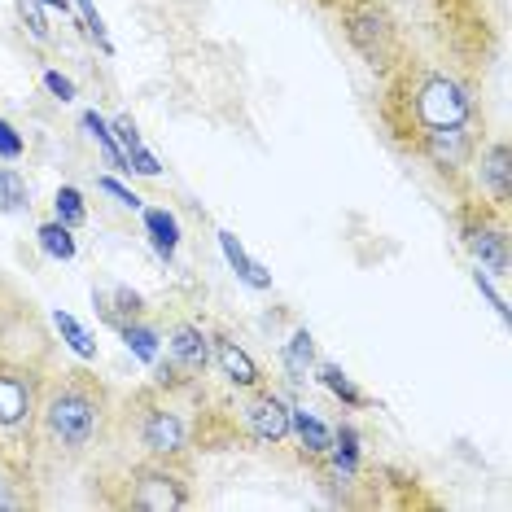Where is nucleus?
<instances>
[{
  "instance_id": "obj_1",
  "label": "nucleus",
  "mask_w": 512,
  "mask_h": 512,
  "mask_svg": "<svg viewBox=\"0 0 512 512\" xmlns=\"http://www.w3.org/2000/svg\"><path fill=\"white\" fill-rule=\"evenodd\" d=\"M386 88V127L416 154L425 136L451 132V127H473V101L464 97L456 79L442 71H421V66L403 62L390 71Z\"/></svg>"
},
{
  "instance_id": "obj_2",
  "label": "nucleus",
  "mask_w": 512,
  "mask_h": 512,
  "mask_svg": "<svg viewBox=\"0 0 512 512\" xmlns=\"http://www.w3.org/2000/svg\"><path fill=\"white\" fill-rule=\"evenodd\" d=\"M110 421V394L88 368H62L44 377L40 416H36V442L53 456L75 460L84 456L101 429Z\"/></svg>"
},
{
  "instance_id": "obj_3",
  "label": "nucleus",
  "mask_w": 512,
  "mask_h": 512,
  "mask_svg": "<svg viewBox=\"0 0 512 512\" xmlns=\"http://www.w3.org/2000/svg\"><path fill=\"white\" fill-rule=\"evenodd\" d=\"M40 394H44V377L36 364L0 355V451L9 460H14L18 447L36 442Z\"/></svg>"
},
{
  "instance_id": "obj_4",
  "label": "nucleus",
  "mask_w": 512,
  "mask_h": 512,
  "mask_svg": "<svg viewBox=\"0 0 512 512\" xmlns=\"http://www.w3.org/2000/svg\"><path fill=\"white\" fill-rule=\"evenodd\" d=\"M337 14H342V31H346V40H351V49L364 57L377 75H390L407 62L399 22H394V14L381 0H342Z\"/></svg>"
},
{
  "instance_id": "obj_5",
  "label": "nucleus",
  "mask_w": 512,
  "mask_h": 512,
  "mask_svg": "<svg viewBox=\"0 0 512 512\" xmlns=\"http://www.w3.org/2000/svg\"><path fill=\"white\" fill-rule=\"evenodd\" d=\"M123 508H136V512H180L193 504V491H189V477H184L180 460H154L145 456L127 473L123 482Z\"/></svg>"
},
{
  "instance_id": "obj_6",
  "label": "nucleus",
  "mask_w": 512,
  "mask_h": 512,
  "mask_svg": "<svg viewBox=\"0 0 512 512\" xmlns=\"http://www.w3.org/2000/svg\"><path fill=\"white\" fill-rule=\"evenodd\" d=\"M127 429H132L136 447L154 460H180L184 447H189V434H184V421L171 412V403L162 399V390H141L132 403H127Z\"/></svg>"
},
{
  "instance_id": "obj_7",
  "label": "nucleus",
  "mask_w": 512,
  "mask_h": 512,
  "mask_svg": "<svg viewBox=\"0 0 512 512\" xmlns=\"http://www.w3.org/2000/svg\"><path fill=\"white\" fill-rule=\"evenodd\" d=\"M460 237H464L469 254L486 267V272H495V276H508V272H512L504 206H495V202L464 206V211H460Z\"/></svg>"
},
{
  "instance_id": "obj_8",
  "label": "nucleus",
  "mask_w": 512,
  "mask_h": 512,
  "mask_svg": "<svg viewBox=\"0 0 512 512\" xmlns=\"http://www.w3.org/2000/svg\"><path fill=\"white\" fill-rule=\"evenodd\" d=\"M211 368V333L193 320H176L167 329V359L158 364V390H176Z\"/></svg>"
},
{
  "instance_id": "obj_9",
  "label": "nucleus",
  "mask_w": 512,
  "mask_h": 512,
  "mask_svg": "<svg viewBox=\"0 0 512 512\" xmlns=\"http://www.w3.org/2000/svg\"><path fill=\"white\" fill-rule=\"evenodd\" d=\"M241 421H246L250 438L263 442V447H285L289 434H294V429H289V407L267 386L246 390V399H241Z\"/></svg>"
},
{
  "instance_id": "obj_10",
  "label": "nucleus",
  "mask_w": 512,
  "mask_h": 512,
  "mask_svg": "<svg viewBox=\"0 0 512 512\" xmlns=\"http://www.w3.org/2000/svg\"><path fill=\"white\" fill-rule=\"evenodd\" d=\"M473 171H477V184H482L486 202L508 206V197H512V158H508V145L504 141L482 145L473 154Z\"/></svg>"
},
{
  "instance_id": "obj_11",
  "label": "nucleus",
  "mask_w": 512,
  "mask_h": 512,
  "mask_svg": "<svg viewBox=\"0 0 512 512\" xmlns=\"http://www.w3.org/2000/svg\"><path fill=\"white\" fill-rule=\"evenodd\" d=\"M215 359H219V368H224V377L232 381V386H241V390H254V386H263V372H259V364L241 351L232 337H215Z\"/></svg>"
},
{
  "instance_id": "obj_12",
  "label": "nucleus",
  "mask_w": 512,
  "mask_h": 512,
  "mask_svg": "<svg viewBox=\"0 0 512 512\" xmlns=\"http://www.w3.org/2000/svg\"><path fill=\"white\" fill-rule=\"evenodd\" d=\"M92 302H97L101 320L114 324V329H123V324H132V320H145V298L132 294L127 285L110 289V294H92Z\"/></svg>"
},
{
  "instance_id": "obj_13",
  "label": "nucleus",
  "mask_w": 512,
  "mask_h": 512,
  "mask_svg": "<svg viewBox=\"0 0 512 512\" xmlns=\"http://www.w3.org/2000/svg\"><path fill=\"white\" fill-rule=\"evenodd\" d=\"M289 429L298 434L302 451H307V460H324V456H329V447H333V429L324 425L320 416H311V412H289Z\"/></svg>"
},
{
  "instance_id": "obj_14",
  "label": "nucleus",
  "mask_w": 512,
  "mask_h": 512,
  "mask_svg": "<svg viewBox=\"0 0 512 512\" xmlns=\"http://www.w3.org/2000/svg\"><path fill=\"white\" fill-rule=\"evenodd\" d=\"M219 246H224V259L237 267V276L246 281L250 289H272V276H267V267L263 263H254L246 250H241V241L232 237V232H219Z\"/></svg>"
},
{
  "instance_id": "obj_15",
  "label": "nucleus",
  "mask_w": 512,
  "mask_h": 512,
  "mask_svg": "<svg viewBox=\"0 0 512 512\" xmlns=\"http://www.w3.org/2000/svg\"><path fill=\"white\" fill-rule=\"evenodd\" d=\"M145 232H149V241H154V250L162 254V259H171L180 246V224H176V215L171 211H145Z\"/></svg>"
},
{
  "instance_id": "obj_16",
  "label": "nucleus",
  "mask_w": 512,
  "mask_h": 512,
  "mask_svg": "<svg viewBox=\"0 0 512 512\" xmlns=\"http://www.w3.org/2000/svg\"><path fill=\"white\" fill-rule=\"evenodd\" d=\"M311 368H316V342H311L307 329H298V333L285 342V372H289L294 381H302Z\"/></svg>"
},
{
  "instance_id": "obj_17",
  "label": "nucleus",
  "mask_w": 512,
  "mask_h": 512,
  "mask_svg": "<svg viewBox=\"0 0 512 512\" xmlns=\"http://www.w3.org/2000/svg\"><path fill=\"white\" fill-rule=\"evenodd\" d=\"M40 250L49 254V259H57V263H71L75 259V228H66L62 219L57 224H40Z\"/></svg>"
},
{
  "instance_id": "obj_18",
  "label": "nucleus",
  "mask_w": 512,
  "mask_h": 512,
  "mask_svg": "<svg viewBox=\"0 0 512 512\" xmlns=\"http://www.w3.org/2000/svg\"><path fill=\"white\" fill-rule=\"evenodd\" d=\"M84 127H88V132H92V141H97V145H101V154H106V162H110V167H114V171H132V167H127V154H123V149H119V141H114L110 123H106V119H101V114H97V110H88V114H84Z\"/></svg>"
},
{
  "instance_id": "obj_19",
  "label": "nucleus",
  "mask_w": 512,
  "mask_h": 512,
  "mask_svg": "<svg viewBox=\"0 0 512 512\" xmlns=\"http://www.w3.org/2000/svg\"><path fill=\"white\" fill-rule=\"evenodd\" d=\"M119 333H123L127 351H132L136 359H145V364H158V329H154V324L132 320V324H123Z\"/></svg>"
},
{
  "instance_id": "obj_20",
  "label": "nucleus",
  "mask_w": 512,
  "mask_h": 512,
  "mask_svg": "<svg viewBox=\"0 0 512 512\" xmlns=\"http://www.w3.org/2000/svg\"><path fill=\"white\" fill-rule=\"evenodd\" d=\"M27 206H31L27 180H22L14 167H0V211H5V215H18V211H27Z\"/></svg>"
},
{
  "instance_id": "obj_21",
  "label": "nucleus",
  "mask_w": 512,
  "mask_h": 512,
  "mask_svg": "<svg viewBox=\"0 0 512 512\" xmlns=\"http://www.w3.org/2000/svg\"><path fill=\"white\" fill-rule=\"evenodd\" d=\"M53 324H57V333H62V342L71 346V351H75L79 359H92V355H97V342H92L88 329H84V324H79L75 316H66V311H57Z\"/></svg>"
},
{
  "instance_id": "obj_22",
  "label": "nucleus",
  "mask_w": 512,
  "mask_h": 512,
  "mask_svg": "<svg viewBox=\"0 0 512 512\" xmlns=\"http://www.w3.org/2000/svg\"><path fill=\"white\" fill-rule=\"evenodd\" d=\"M316 372H320V381H324V386H329V390L337 394V399H346L351 407H364V394H359V390L351 386V377H346V372L337 368V364H320Z\"/></svg>"
},
{
  "instance_id": "obj_23",
  "label": "nucleus",
  "mask_w": 512,
  "mask_h": 512,
  "mask_svg": "<svg viewBox=\"0 0 512 512\" xmlns=\"http://www.w3.org/2000/svg\"><path fill=\"white\" fill-rule=\"evenodd\" d=\"M53 206H57V219H62L66 228H79L88 219V211H84V197H79V189H57V197H53Z\"/></svg>"
},
{
  "instance_id": "obj_24",
  "label": "nucleus",
  "mask_w": 512,
  "mask_h": 512,
  "mask_svg": "<svg viewBox=\"0 0 512 512\" xmlns=\"http://www.w3.org/2000/svg\"><path fill=\"white\" fill-rule=\"evenodd\" d=\"M79 9H84V27H88V36L101 44V53H114V44H110V36H106V27H101V14L92 9V0H75Z\"/></svg>"
},
{
  "instance_id": "obj_25",
  "label": "nucleus",
  "mask_w": 512,
  "mask_h": 512,
  "mask_svg": "<svg viewBox=\"0 0 512 512\" xmlns=\"http://www.w3.org/2000/svg\"><path fill=\"white\" fill-rule=\"evenodd\" d=\"M110 132H114V141H119V149H123V154H132V149L141 145V132H136V123L127 119V114H119V119L110 123Z\"/></svg>"
},
{
  "instance_id": "obj_26",
  "label": "nucleus",
  "mask_w": 512,
  "mask_h": 512,
  "mask_svg": "<svg viewBox=\"0 0 512 512\" xmlns=\"http://www.w3.org/2000/svg\"><path fill=\"white\" fill-rule=\"evenodd\" d=\"M22 149H27V145H22V136L14 132V123L0 119V158L14 162V158H22Z\"/></svg>"
},
{
  "instance_id": "obj_27",
  "label": "nucleus",
  "mask_w": 512,
  "mask_h": 512,
  "mask_svg": "<svg viewBox=\"0 0 512 512\" xmlns=\"http://www.w3.org/2000/svg\"><path fill=\"white\" fill-rule=\"evenodd\" d=\"M97 189H101V193H110V197H114V202H119V206H127V211H141V197H136L132 189H123V184L114 180V176H106V180L97 184Z\"/></svg>"
},
{
  "instance_id": "obj_28",
  "label": "nucleus",
  "mask_w": 512,
  "mask_h": 512,
  "mask_svg": "<svg viewBox=\"0 0 512 512\" xmlns=\"http://www.w3.org/2000/svg\"><path fill=\"white\" fill-rule=\"evenodd\" d=\"M18 9H22V22L31 27V36H36V40H49V27H44V14H40L36 0H18Z\"/></svg>"
},
{
  "instance_id": "obj_29",
  "label": "nucleus",
  "mask_w": 512,
  "mask_h": 512,
  "mask_svg": "<svg viewBox=\"0 0 512 512\" xmlns=\"http://www.w3.org/2000/svg\"><path fill=\"white\" fill-rule=\"evenodd\" d=\"M127 167H132V171H141V176H158V171H162V167H158V158L149 154L145 145H136L132 154H127Z\"/></svg>"
},
{
  "instance_id": "obj_30",
  "label": "nucleus",
  "mask_w": 512,
  "mask_h": 512,
  "mask_svg": "<svg viewBox=\"0 0 512 512\" xmlns=\"http://www.w3.org/2000/svg\"><path fill=\"white\" fill-rule=\"evenodd\" d=\"M14 482H18V464L0 451V508L14 504V499H9V486H14Z\"/></svg>"
},
{
  "instance_id": "obj_31",
  "label": "nucleus",
  "mask_w": 512,
  "mask_h": 512,
  "mask_svg": "<svg viewBox=\"0 0 512 512\" xmlns=\"http://www.w3.org/2000/svg\"><path fill=\"white\" fill-rule=\"evenodd\" d=\"M44 88H49L57 101H71L75 97V84L66 75H57V71H44Z\"/></svg>"
},
{
  "instance_id": "obj_32",
  "label": "nucleus",
  "mask_w": 512,
  "mask_h": 512,
  "mask_svg": "<svg viewBox=\"0 0 512 512\" xmlns=\"http://www.w3.org/2000/svg\"><path fill=\"white\" fill-rule=\"evenodd\" d=\"M477 289H482V294H486V298H491V307H495V311H499V316H504V320H508V302H504V298H499V294H495V289H491V285H486V276H482V272H477Z\"/></svg>"
},
{
  "instance_id": "obj_33",
  "label": "nucleus",
  "mask_w": 512,
  "mask_h": 512,
  "mask_svg": "<svg viewBox=\"0 0 512 512\" xmlns=\"http://www.w3.org/2000/svg\"><path fill=\"white\" fill-rule=\"evenodd\" d=\"M44 5H49V9H62V14H66V9H71V0H44Z\"/></svg>"
}]
</instances>
